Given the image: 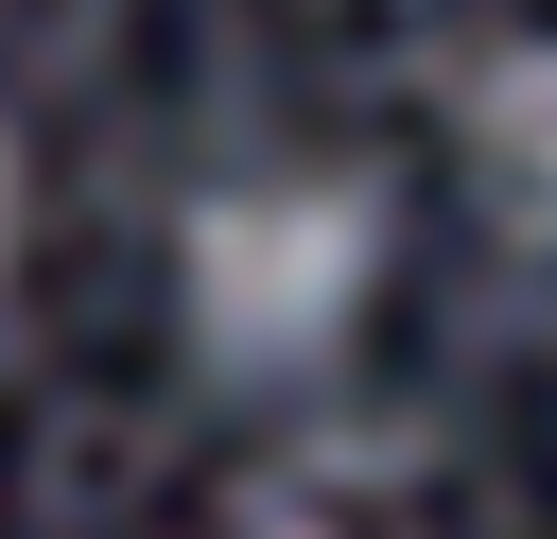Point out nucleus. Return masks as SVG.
I'll use <instances>...</instances> for the list:
<instances>
[{
	"mask_svg": "<svg viewBox=\"0 0 557 539\" xmlns=\"http://www.w3.org/2000/svg\"><path fill=\"white\" fill-rule=\"evenodd\" d=\"M383 261H400V226H383L366 174H331V156H244V174H209V191L174 209V330H191L209 383H313V365L366 348Z\"/></svg>",
	"mask_w": 557,
	"mask_h": 539,
	"instance_id": "obj_1",
	"label": "nucleus"
},
{
	"mask_svg": "<svg viewBox=\"0 0 557 539\" xmlns=\"http://www.w3.org/2000/svg\"><path fill=\"white\" fill-rule=\"evenodd\" d=\"M470 174H487V209L522 226V243H557V35H505L487 70H470Z\"/></svg>",
	"mask_w": 557,
	"mask_h": 539,
	"instance_id": "obj_2",
	"label": "nucleus"
},
{
	"mask_svg": "<svg viewBox=\"0 0 557 539\" xmlns=\"http://www.w3.org/2000/svg\"><path fill=\"white\" fill-rule=\"evenodd\" d=\"M17 243H35V156H17V122H0V278H17Z\"/></svg>",
	"mask_w": 557,
	"mask_h": 539,
	"instance_id": "obj_3",
	"label": "nucleus"
},
{
	"mask_svg": "<svg viewBox=\"0 0 557 539\" xmlns=\"http://www.w3.org/2000/svg\"><path fill=\"white\" fill-rule=\"evenodd\" d=\"M226 539H331V522H226Z\"/></svg>",
	"mask_w": 557,
	"mask_h": 539,
	"instance_id": "obj_4",
	"label": "nucleus"
}]
</instances>
